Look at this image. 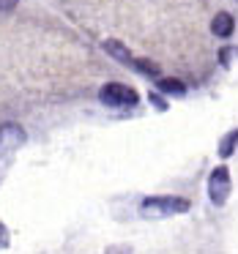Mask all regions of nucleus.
I'll return each mask as SVG.
<instances>
[{
  "instance_id": "nucleus-11",
  "label": "nucleus",
  "mask_w": 238,
  "mask_h": 254,
  "mask_svg": "<svg viewBox=\"0 0 238 254\" xmlns=\"http://www.w3.org/2000/svg\"><path fill=\"white\" fill-rule=\"evenodd\" d=\"M151 101H154V104H156V110H167V101L164 99H161V96H151Z\"/></svg>"
},
{
  "instance_id": "nucleus-3",
  "label": "nucleus",
  "mask_w": 238,
  "mask_h": 254,
  "mask_svg": "<svg viewBox=\"0 0 238 254\" xmlns=\"http://www.w3.org/2000/svg\"><path fill=\"white\" fill-rule=\"evenodd\" d=\"M230 189H233V181H230V170H227L225 164H219L216 170H211V175H208V197H211V202L225 205Z\"/></svg>"
},
{
  "instance_id": "nucleus-8",
  "label": "nucleus",
  "mask_w": 238,
  "mask_h": 254,
  "mask_svg": "<svg viewBox=\"0 0 238 254\" xmlns=\"http://www.w3.org/2000/svg\"><path fill=\"white\" fill-rule=\"evenodd\" d=\"M236 148H238V128L233 134H227V137L219 142V156H222V159H227V156H233V150H236Z\"/></svg>"
},
{
  "instance_id": "nucleus-5",
  "label": "nucleus",
  "mask_w": 238,
  "mask_h": 254,
  "mask_svg": "<svg viewBox=\"0 0 238 254\" xmlns=\"http://www.w3.org/2000/svg\"><path fill=\"white\" fill-rule=\"evenodd\" d=\"M211 30H214V36H219V39H230L233 30H236V19H233L227 11H219L214 19H211Z\"/></svg>"
},
{
  "instance_id": "nucleus-9",
  "label": "nucleus",
  "mask_w": 238,
  "mask_h": 254,
  "mask_svg": "<svg viewBox=\"0 0 238 254\" xmlns=\"http://www.w3.org/2000/svg\"><path fill=\"white\" fill-rule=\"evenodd\" d=\"M137 68H140L143 74H154V77L159 74V66H154L151 61H137Z\"/></svg>"
},
{
  "instance_id": "nucleus-2",
  "label": "nucleus",
  "mask_w": 238,
  "mask_h": 254,
  "mask_svg": "<svg viewBox=\"0 0 238 254\" xmlns=\"http://www.w3.org/2000/svg\"><path fill=\"white\" fill-rule=\"evenodd\" d=\"M99 99H101V104L121 110V107H134V104L140 101V96H137V90L129 88V85H121V82H107L104 88L99 90Z\"/></svg>"
},
{
  "instance_id": "nucleus-1",
  "label": "nucleus",
  "mask_w": 238,
  "mask_h": 254,
  "mask_svg": "<svg viewBox=\"0 0 238 254\" xmlns=\"http://www.w3.org/2000/svg\"><path fill=\"white\" fill-rule=\"evenodd\" d=\"M186 210H189V199L183 197H151V199H143V205H140V213L154 216V219L186 213Z\"/></svg>"
},
{
  "instance_id": "nucleus-10",
  "label": "nucleus",
  "mask_w": 238,
  "mask_h": 254,
  "mask_svg": "<svg viewBox=\"0 0 238 254\" xmlns=\"http://www.w3.org/2000/svg\"><path fill=\"white\" fill-rule=\"evenodd\" d=\"M19 0H0V11H14Z\"/></svg>"
},
{
  "instance_id": "nucleus-7",
  "label": "nucleus",
  "mask_w": 238,
  "mask_h": 254,
  "mask_svg": "<svg viewBox=\"0 0 238 254\" xmlns=\"http://www.w3.org/2000/svg\"><path fill=\"white\" fill-rule=\"evenodd\" d=\"M159 90H161V93H167V96H183V93H186V88H183L181 79H172V77L159 79Z\"/></svg>"
},
{
  "instance_id": "nucleus-6",
  "label": "nucleus",
  "mask_w": 238,
  "mask_h": 254,
  "mask_svg": "<svg viewBox=\"0 0 238 254\" xmlns=\"http://www.w3.org/2000/svg\"><path fill=\"white\" fill-rule=\"evenodd\" d=\"M101 47H104V52H107L110 58H115L118 63H126V66H129V63H134V58H132V52H129V47H123L121 41H115V39H107Z\"/></svg>"
},
{
  "instance_id": "nucleus-4",
  "label": "nucleus",
  "mask_w": 238,
  "mask_h": 254,
  "mask_svg": "<svg viewBox=\"0 0 238 254\" xmlns=\"http://www.w3.org/2000/svg\"><path fill=\"white\" fill-rule=\"evenodd\" d=\"M25 128L17 126V123H3L0 126V156H8L14 153V150L19 148V145H25Z\"/></svg>"
}]
</instances>
